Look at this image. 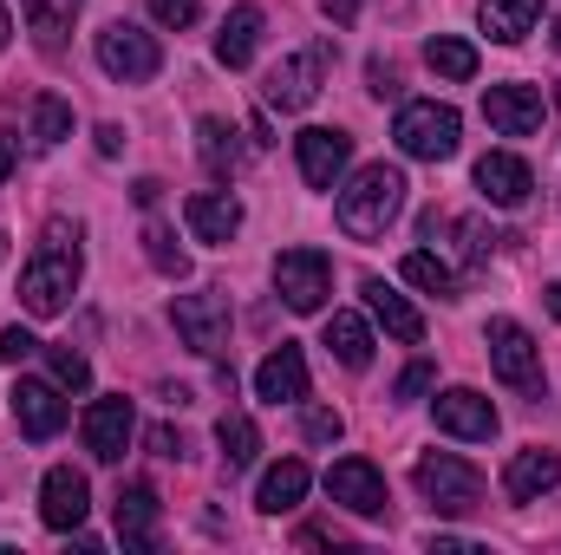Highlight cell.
I'll list each match as a JSON object with an SVG mask.
<instances>
[{
    "instance_id": "1",
    "label": "cell",
    "mask_w": 561,
    "mask_h": 555,
    "mask_svg": "<svg viewBox=\"0 0 561 555\" xmlns=\"http://www.w3.org/2000/svg\"><path fill=\"white\" fill-rule=\"evenodd\" d=\"M79 269H85V256H79V223H46L39 249H33L26 269H20V307H26L33 320L66 314V307H72V287H79Z\"/></svg>"
},
{
    "instance_id": "2",
    "label": "cell",
    "mask_w": 561,
    "mask_h": 555,
    "mask_svg": "<svg viewBox=\"0 0 561 555\" xmlns=\"http://www.w3.org/2000/svg\"><path fill=\"white\" fill-rule=\"evenodd\" d=\"M399 209H405V170H392V163H366V170L340 190V229H346L353 242H379Z\"/></svg>"
},
{
    "instance_id": "3",
    "label": "cell",
    "mask_w": 561,
    "mask_h": 555,
    "mask_svg": "<svg viewBox=\"0 0 561 555\" xmlns=\"http://www.w3.org/2000/svg\"><path fill=\"white\" fill-rule=\"evenodd\" d=\"M412 484H419L424 503L444 510V517H470V510L483 503V471L463 464V457H450V451H424L419 471H412Z\"/></svg>"
},
{
    "instance_id": "4",
    "label": "cell",
    "mask_w": 561,
    "mask_h": 555,
    "mask_svg": "<svg viewBox=\"0 0 561 555\" xmlns=\"http://www.w3.org/2000/svg\"><path fill=\"white\" fill-rule=\"evenodd\" d=\"M392 138H399L405 157H419V163H444V157H457V144H463V118H457L450 105H437V99H419V105L399 112Z\"/></svg>"
},
{
    "instance_id": "5",
    "label": "cell",
    "mask_w": 561,
    "mask_h": 555,
    "mask_svg": "<svg viewBox=\"0 0 561 555\" xmlns=\"http://www.w3.org/2000/svg\"><path fill=\"white\" fill-rule=\"evenodd\" d=\"M170 320H176V333H183L190 353H203V360H222L229 353V294L222 287L176 294L170 301Z\"/></svg>"
},
{
    "instance_id": "6",
    "label": "cell",
    "mask_w": 561,
    "mask_h": 555,
    "mask_svg": "<svg viewBox=\"0 0 561 555\" xmlns=\"http://www.w3.org/2000/svg\"><path fill=\"white\" fill-rule=\"evenodd\" d=\"M490 366H496V380L510 386V393H523V399H542V347H536V333L523 327V320H490Z\"/></svg>"
},
{
    "instance_id": "7",
    "label": "cell",
    "mask_w": 561,
    "mask_h": 555,
    "mask_svg": "<svg viewBox=\"0 0 561 555\" xmlns=\"http://www.w3.org/2000/svg\"><path fill=\"white\" fill-rule=\"evenodd\" d=\"M99 66H105V79H118V86H144V79H157L163 72V46L144 33V26H131V20H112L105 33H99Z\"/></svg>"
},
{
    "instance_id": "8",
    "label": "cell",
    "mask_w": 561,
    "mask_h": 555,
    "mask_svg": "<svg viewBox=\"0 0 561 555\" xmlns=\"http://www.w3.org/2000/svg\"><path fill=\"white\" fill-rule=\"evenodd\" d=\"M275 294L294 314H320L333 294V262L320 249H280L275 256Z\"/></svg>"
},
{
    "instance_id": "9",
    "label": "cell",
    "mask_w": 561,
    "mask_h": 555,
    "mask_svg": "<svg viewBox=\"0 0 561 555\" xmlns=\"http://www.w3.org/2000/svg\"><path fill=\"white\" fill-rule=\"evenodd\" d=\"M320 79H327V46H307V53L280 59L275 72H268L262 99H268L275 112H307V105L320 99Z\"/></svg>"
},
{
    "instance_id": "10",
    "label": "cell",
    "mask_w": 561,
    "mask_h": 555,
    "mask_svg": "<svg viewBox=\"0 0 561 555\" xmlns=\"http://www.w3.org/2000/svg\"><path fill=\"white\" fill-rule=\"evenodd\" d=\"M131 438H138V412H131V399H125V393H112V399H92V406H85V451H92L99 464H118V457L131 451Z\"/></svg>"
},
{
    "instance_id": "11",
    "label": "cell",
    "mask_w": 561,
    "mask_h": 555,
    "mask_svg": "<svg viewBox=\"0 0 561 555\" xmlns=\"http://www.w3.org/2000/svg\"><path fill=\"white\" fill-rule=\"evenodd\" d=\"M327 497L346 503L353 517H386V503H392L379 464H366V457H340V464H327Z\"/></svg>"
},
{
    "instance_id": "12",
    "label": "cell",
    "mask_w": 561,
    "mask_h": 555,
    "mask_svg": "<svg viewBox=\"0 0 561 555\" xmlns=\"http://www.w3.org/2000/svg\"><path fill=\"white\" fill-rule=\"evenodd\" d=\"M85 510H92V484H85L72 464H53L46 484H39V517H46V530L72 536V530H85Z\"/></svg>"
},
{
    "instance_id": "13",
    "label": "cell",
    "mask_w": 561,
    "mask_h": 555,
    "mask_svg": "<svg viewBox=\"0 0 561 555\" xmlns=\"http://www.w3.org/2000/svg\"><path fill=\"white\" fill-rule=\"evenodd\" d=\"M294 157H300L307 190H340V170L353 163V138L346 132H327V125H307L294 138Z\"/></svg>"
},
{
    "instance_id": "14",
    "label": "cell",
    "mask_w": 561,
    "mask_h": 555,
    "mask_svg": "<svg viewBox=\"0 0 561 555\" xmlns=\"http://www.w3.org/2000/svg\"><path fill=\"white\" fill-rule=\"evenodd\" d=\"M542 112H549V99H542L536 86H490V92H483V118H490V132H503V138L542 132Z\"/></svg>"
},
{
    "instance_id": "15",
    "label": "cell",
    "mask_w": 561,
    "mask_h": 555,
    "mask_svg": "<svg viewBox=\"0 0 561 555\" xmlns=\"http://www.w3.org/2000/svg\"><path fill=\"white\" fill-rule=\"evenodd\" d=\"M66 399H59V380H20L13 386V418H20V431L33 438V444H46V438H59L66 431Z\"/></svg>"
},
{
    "instance_id": "16",
    "label": "cell",
    "mask_w": 561,
    "mask_h": 555,
    "mask_svg": "<svg viewBox=\"0 0 561 555\" xmlns=\"http://www.w3.org/2000/svg\"><path fill=\"white\" fill-rule=\"evenodd\" d=\"M431 412H437V431H450V438H470V444L496 438V406H490L477 386H450V393H437Z\"/></svg>"
},
{
    "instance_id": "17",
    "label": "cell",
    "mask_w": 561,
    "mask_h": 555,
    "mask_svg": "<svg viewBox=\"0 0 561 555\" xmlns=\"http://www.w3.org/2000/svg\"><path fill=\"white\" fill-rule=\"evenodd\" d=\"M477 190H483L496 209H523L529 190H536V170H529L516 150H490V157H477Z\"/></svg>"
},
{
    "instance_id": "18",
    "label": "cell",
    "mask_w": 561,
    "mask_h": 555,
    "mask_svg": "<svg viewBox=\"0 0 561 555\" xmlns=\"http://www.w3.org/2000/svg\"><path fill=\"white\" fill-rule=\"evenodd\" d=\"M112 517H118V536H125V550H157V530H163V497L150 490V484H125L118 490V503H112Z\"/></svg>"
},
{
    "instance_id": "19",
    "label": "cell",
    "mask_w": 561,
    "mask_h": 555,
    "mask_svg": "<svg viewBox=\"0 0 561 555\" xmlns=\"http://www.w3.org/2000/svg\"><path fill=\"white\" fill-rule=\"evenodd\" d=\"M183 223H190V236H196V242L229 249V242H236V229H242V203H236L229 190H196V196L183 203Z\"/></svg>"
},
{
    "instance_id": "20",
    "label": "cell",
    "mask_w": 561,
    "mask_h": 555,
    "mask_svg": "<svg viewBox=\"0 0 561 555\" xmlns=\"http://www.w3.org/2000/svg\"><path fill=\"white\" fill-rule=\"evenodd\" d=\"M255 399H268V406H300L307 399V360H300V347H275L255 366Z\"/></svg>"
},
{
    "instance_id": "21",
    "label": "cell",
    "mask_w": 561,
    "mask_h": 555,
    "mask_svg": "<svg viewBox=\"0 0 561 555\" xmlns=\"http://www.w3.org/2000/svg\"><path fill=\"white\" fill-rule=\"evenodd\" d=\"M556 484H561V451H542V444L516 451L510 471H503V490H510L516 503H536V497H549Z\"/></svg>"
},
{
    "instance_id": "22",
    "label": "cell",
    "mask_w": 561,
    "mask_h": 555,
    "mask_svg": "<svg viewBox=\"0 0 561 555\" xmlns=\"http://www.w3.org/2000/svg\"><path fill=\"white\" fill-rule=\"evenodd\" d=\"M359 294H366V307H373V320L392 333V340H405V347H419L424 340V314L399 294V287H386V281L373 275V281H359Z\"/></svg>"
},
{
    "instance_id": "23",
    "label": "cell",
    "mask_w": 561,
    "mask_h": 555,
    "mask_svg": "<svg viewBox=\"0 0 561 555\" xmlns=\"http://www.w3.org/2000/svg\"><path fill=\"white\" fill-rule=\"evenodd\" d=\"M477 20H483V33L496 46H523L536 33V20H542V0H483Z\"/></svg>"
},
{
    "instance_id": "24",
    "label": "cell",
    "mask_w": 561,
    "mask_h": 555,
    "mask_svg": "<svg viewBox=\"0 0 561 555\" xmlns=\"http://www.w3.org/2000/svg\"><path fill=\"white\" fill-rule=\"evenodd\" d=\"M79 7H85V0H20V13H26V26H33V46H39L46 59L66 46V33H72Z\"/></svg>"
},
{
    "instance_id": "25",
    "label": "cell",
    "mask_w": 561,
    "mask_h": 555,
    "mask_svg": "<svg viewBox=\"0 0 561 555\" xmlns=\"http://www.w3.org/2000/svg\"><path fill=\"white\" fill-rule=\"evenodd\" d=\"M255 46H262V7H236V13L222 20V33H216V59H222L229 72H242V66L255 59Z\"/></svg>"
},
{
    "instance_id": "26",
    "label": "cell",
    "mask_w": 561,
    "mask_h": 555,
    "mask_svg": "<svg viewBox=\"0 0 561 555\" xmlns=\"http://www.w3.org/2000/svg\"><path fill=\"white\" fill-rule=\"evenodd\" d=\"M307 484H313V471H307L300 457H280L275 471L262 477V490H255V503H262L268 517H287V510H300V497H307Z\"/></svg>"
},
{
    "instance_id": "27",
    "label": "cell",
    "mask_w": 561,
    "mask_h": 555,
    "mask_svg": "<svg viewBox=\"0 0 561 555\" xmlns=\"http://www.w3.org/2000/svg\"><path fill=\"white\" fill-rule=\"evenodd\" d=\"M327 353L346 366V373H366L373 366V327L359 314H333L327 320Z\"/></svg>"
},
{
    "instance_id": "28",
    "label": "cell",
    "mask_w": 561,
    "mask_h": 555,
    "mask_svg": "<svg viewBox=\"0 0 561 555\" xmlns=\"http://www.w3.org/2000/svg\"><path fill=\"white\" fill-rule=\"evenodd\" d=\"M216 444H222V464H229V471H249V464L262 457V431H255V418L249 412H222Z\"/></svg>"
},
{
    "instance_id": "29",
    "label": "cell",
    "mask_w": 561,
    "mask_h": 555,
    "mask_svg": "<svg viewBox=\"0 0 561 555\" xmlns=\"http://www.w3.org/2000/svg\"><path fill=\"white\" fill-rule=\"evenodd\" d=\"M424 66H431L437 79H457V86H463V79H477V46H470V39H450V33H431V39H424Z\"/></svg>"
},
{
    "instance_id": "30",
    "label": "cell",
    "mask_w": 561,
    "mask_h": 555,
    "mask_svg": "<svg viewBox=\"0 0 561 555\" xmlns=\"http://www.w3.org/2000/svg\"><path fill=\"white\" fill-rule=\"evenodd\" d=\"M196 157L209 163V177H236V170H242L236 132H229L222 118H196Z\"/></svg>"
},
{
    "instance_id": "31",
    "label": "cell",
    "mask_w": 561,
    "mask_h": 555,
    "mask_svg": "<svg viewBox=\"0 0 561 555\" xmlns=\"http://www.w3.org/2000/svg\"><path fill=\"white\" fill-rule=\"evenodd\" d=\"M399 275L412 281V287H424V294H437V301H457V294H463L457 269H450V262H437V256H424V249L405 256V269H399Z\"/></svg>"
},
{
    "instance_id": "32",
    "label": "cell",
    "mask_w": 561,
    "mask_h": 555,
    "mask_svg": "<svg viewBox=\"0 0 561 555\" xmlns=\"http://www.w3.org/2000/svg\"><path fill=\"white\" fill-rule=\"evenodd\" d=\"M72 138V105L66 99H33V150H59V144Z\"/></svg>"
},
{
    "instance_id": "33",
    "label": "cell",
    "mask_w": 561,
    "mask_h": 555,
    "mask_svg": "<svg viewBox=\"0 0 561 555\" xmlns=\"http://www.w3.org/2000/svg\"><path fill=\"white\" fill-rule=\"evenodd\" d=\"M144 256H150V269H157V275H170V281L190 275V256L176 249V236H170L163 223H150V229H144Z\"/></svg>"
},
{
    "instance_id": "34",
    "label": "cell",
    "mask_w": 561,
    "mask_h": 555,
    "mask_svg": "<svg viewBox=\"0 0 561 555\" xmlns=\"http://www.w3.org/2000/svg\"><path fill=\"white\" fill-rule=\"evenodd\" d=\"M46 360H53V380H59L66 393H85V386H92V360H85V353H72V347H46Z\"/></svg>"
},
{
    "instance_id": "35",
    "label": "cell",
    "mask_w": 561,
    "mask_h": 555,
    "mask_svg": "<svg viewBox=\"0 0 561 555\" xmlns=\"http://www.w3.org/2000/svg\"><path fill=\"white\" fill-rule=\"evenodd\" d=\"M300 431H307V444H340L346 418H340V412H327V406H307V412H300Z\"/></svg>"
},
{
    "instance_id": "36",
    "label": "cell",
    "mask_w": 561,
    "mask_h": 555,
    "mask_svg": "<svg viewBox=\"0 0 561 555\" xmlns=\"http://www.w3.org/2000/svg\"><path fill=\"white\" fill-rule=\"evenodd\" d=\"M457 236H463V256H470V262H490V256H496V242H503V236H496V229H483L477 216H463V223H457Z\"/></svg>"
},
{
    "instance_id": "37",
    "label": "cell",
    "mask_w": 561,
    "mask_h": 555,
    "mask_svg": "<svg viewBox=\"0 0 561 555\" xmlns=\"http://www.w3.org/2000/svg\"><path fill=\"white\" fill-rule=\"evenodd\" d=\"M196 13H203V0H150V20H157V26H170V33L196 26Z\"/></svg>"
},
{
    "instance_id": "38",
    "label": "cell",
    "mask_w": 561,
    "mask_h": 555,
    "mask_svg": "<svg viewBox=\"0 0 561 555\" xmlns=\"http://www.w3.org/2000/svg\"><path fill=\"white\" fill-rule=\"evenodd\" d=\"M431 386H437V366H431V360H412V366L399 373V399H424Z\"/></svg>"
},
{
    "instance_id": "39",
    "label": "cell",
    "mask_w": 561,
    "mask_h": 555,
    "mask_svg": "<svg viewBox=\"0 0 561 555\" xmlns=\"http://www.w3.org/2000/svg\"><path fill=\"white\" fill-rule=\"evenodd\" d=\"M33 353H39V340H33L26 327H0V360L20 366V360H33Z\"/></svg>"
},
{
    "instance_id": "40",
    "label": "cell",
    "mask_w": 561,
    "mask_h": 555,
    "mask_svg": "<svg viewBox=\"0 0 561 555\" xmlns=\"http://www.w3.org/2000/svg\"><path fill=\"white\" fill-rule=\"evenodd\" d=\"M150 451H157V457H183L190 444H183V431H170V424H157V431H150Z\"/></svg>"
},
{
    "instance_id": "41",
    "label": "cell",
    "mask_w": 561,
    "mask_h": 555,
    "mask_svg": "<svg viewBox=\"0 0 561 555\" xmlns=\"http://www.w3.org/2000/svg\"><path fill=\"white\" fill-rule=\"evenodd\" d=\"M366 79H373V92H379V99H392V92H399V72H392L386 59H373V72H366Z\"/></svg>"
},
{
    "instance_id": "42",
    "label": "cell",
    "mask_w": 561,
    "mask_h": 555,
    "mask_svg": "<svg viewBox=\"0 0 561 555\" xmlns=\"http://www.w3.org/2000/svg\"><path fill=\"white\" fill-rule=\"evenodd\" d=\"M99 150L118 157V150H125V132H118V125H99Z\"/></svg>"
},
{
    "instance_id": "43",
    "label": "cell",
    "mask_w": 561,
    "mask_h": 555,
    "mask_svg": "<svg viewBox=\"0 0 561 555\" xmlns=\"http://www.w3.org/2000/svg\"><path fill=\"white\" fill-rule=\"evenodd\" d=\"M320 13H333V20H353V13H359V0H320Z\"/></svg>"
},
{
    "instance_id": "44",
    "label": "cell",
    "mask_w": 561,
    "mask_h": 555,
    "mask_svg": "<svg viewBox=\"0 0 561 555\" xmlns=\"http://www.w3.org/2000/svg\"><path fill=\"white\" fill-rule=\"evenodd\" d=\"M131 196H138V203H144V209H150V203H157V196H163V183H157V177H144V183H138V190H131Z\"/></svg>"
},
{
    "instance_id": "45",
    "label": "cell",
    "mask_w": 561,
    "mask_h": 555,
    "mask_svg": "<svg viewBox=\"0 0 561 555\" xmlns=\"http://www.w3.org/2000/svg\"><path fill=\"white\" fill-rule=\"evenodd\" d=\"M13 177V138H0V183Z\"/></svg>"
},
{
    "instance_id": "46",
    "label": "cell",
    "mask_w": 561,
    "mask_h": 555,
    "mask_svg": "<svg viewBox=\"0 0 561 555\" xmlns=\"http://www.w3.org/2000/svg\"><path fill=\"white\" fill-rule=\"evenodd\" d=\"M542 307H549V314L561 320V281H556V287H542Z\"/></svg>"
},
{
    "instance_id": "47",
    "label": "cell",
    "mask_w": 561,
    "mask_h": 555,
    "mask_svg": "<svg viewBox=\"0 0 561 555\" xmlns=\"http://www.w3.org/2000/svg\"><path fill=\"white\" fill-rule=\"evenodd\" d=\"M7 39H13V20H7V7H0V53H7Z\"/></svg>"
},
{
    "instance_id": "48",
    "label": "cell",
    "mask_w": 561,
    "mask_h": 555,
    "mask_svg": "<svg viewBox=\"0 0 561 555\" xmlns=\"http://www.w3.org/2000/svg\"><path fill=\"white\" fill-rule=\"evenodd\" d=\"M556 46H561V13H556Z\"/></svg>"
},
{
    "instance_id": "49",
    "label": "cell",
    "mask_w": 561,
    "mask_h": 555,
    "mask_svg": "<svg viewBox=\"0 0 561 555\" xmlns=\"http://www.w3.org/2000/svg\"><path fill=\"white\" fill-rule=\"evenodd\" d=\"M0 256H7V236H0Z\"/></svg>"
},
{
    "instance_id": "50",
    "label": "cell",
    "mask_w": 561,
    "mask_h": 555,
    "mask_svg": "<svg viewBox=\"0 0 561 555\" xmlns=\"http://www.w3.org/2000/svg\"><path fill=\"white\" fill-rule=\"evenodd\" d=\"M556 99H561V92H556Z\"/></svg>"
}]
</instances>
